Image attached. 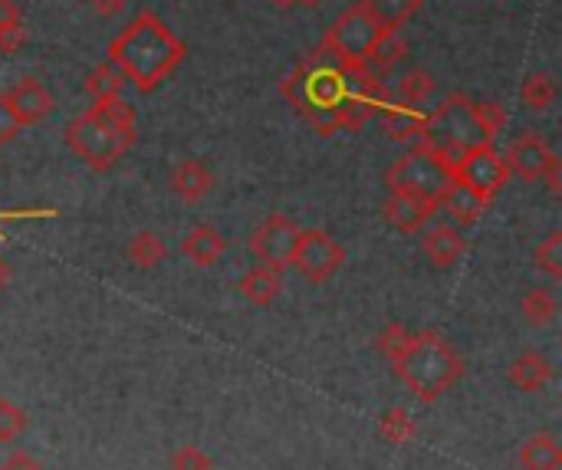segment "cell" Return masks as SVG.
<instances>
[{
  "label": "cell",
  "instance_id": "4dcf8cb0",
  "mask_svg": "<svg viewBox=\"0 0 562 470\" xmlns=\"http://www.w3.org/2000/svg\"><path fill=\"white\" fill-rule=\"evenodd\" d=\"M26 432V415L20 405H13L10 399H0V445L16 441Z\"/></svg>",
  "mask_w": 562,
  "mask_h": 470
},
{
  "label": "cell",
  "instance_id": "60d3db41",
  "mask_svg": "<svg viewBox=\"0 0 562 470\" xmlns=\"http://www.w3.org/2000/svg\"><path fill=\"white\" fill-rule=\"evenodd\" d=\"M273 3H277V7H293L296 0H273Z\"/></svg>",
  "mask_w": 562,
  "mask_h": 470
},
{
  "label": "cell",
  "instance_id": "44dd1931",
  "mask_svg": "<svg viewBox=\"0 0 562 470\" xmlns=\"http://www.w3.org/2000/svg\"><path fill=\"white\" fill-rule=\"evenodd\" d=\"M359 3L382 30H402L422 10V0H359Z\"/></svg>",
  "mask_w": 562,
  "mask_h": 470
},
{
  "label": "cell",
  "instance_id": "f1b7e54d",
  "mask_svg": "<svg viewBox=\"0 0 562 470\" xmlns=\"http://www.w3.org/2000/svg\"><path fill=\"white\" fill-rule=\"evenodd\" d=\"M520 99H524V105H530V109H537V112L550 109V105L557 102V82H553V76H550V72H533V76H527V79H524V89H520Z\"/></svg>",
  "mask_w": 562,
  "mask_h": 470
},
{
  "label": "cell",
  "instance_id": "b9f144b4",
  "mask_svg": "<svg viewBox=\"0 0 562 470\" xmlns=\"http://www.w3.org/2000/svg\"><path fill=\"white\" fill-rule=\"evenodd\" d=\"M7 217H10V221H13V217H16V214H3V211H0V221H7Z\"/></svg>",
  "mask_w": 562,
  "mask_h": 470
},
{
  "label": "cell",
  "instance_id": "7402d4cb",
  "mask_svg": "<svg viewBox=\"0 0 562 470\" xmlns=\"http://www.w3.org/2000/svg\"><path fill=\"white\" fill-rule=\"evenodd\" d=\"M405 53H408V43H405L402 30H382L379 40H375V46H372L369 56H366V66H369L372 72H385V69H392L395 63H402Z\"/></svg>",
  "mask_w": 562,
  "mask_h": 470
},
{
  "label": "cell",
  "instance_id": "8d00e7d4",
  "mask_svg": "<svg viewBox=\"0 0 562 470\" xmlns=\"http://www.w3.org/2000/svg\"><path fill=\"white\" fill-rule=\"evenodd\" d=\"M543 181H547V188H550L553 194H562V161L557 155L550 158V165H547V171H543Z\"/></svg>",
  "mask_w": 562,
  "mask_h": 470
},
{
  "label": "cell",
  "instance_id": "1f68e13d",
  "mask_svg": "<svg viewBox=\"0 0 562 470\" xmlns=\"http://www.w3.org/2000/svg\"><path fill=\"white\" fill-rule=\"evenodd\" d=\"M533 260H537V267H540V270H547L553 280H560L562 277V234H550V237H547V240L537 247Z\"/></svg>",
  "mask_w": 562,
  "mask_h": 470
},
{
  "label": "cell",
  "instance_id": "52a82bcc",
  "mask_svg": "<svg viewBox=\"0 0 562 470\" xmlns=\"http://www.w3.org/2000/svg\"><path fill=\"white\" fill-rule=\"evenodd\" d=\"M379 33H382V26L362 10V3H352V7H346V10L333 20V26H329L326 36H323V46H329V49L339 53L342 59H359V63H366V56H369V49L375 46Z\"/></svg>",
  "mask_w": 562,
  "mask_h": 470
},
{
  "label": "cell",
  "instance_id": "ba28073f",
  "mask_svg": "<svg viewBox=\"0 0 562 470\" xmlns=\"http://www.w3.org/2000/svg\"><path fill=\"white\" fill-rule=\"evenodd\" d=\"M454 178L491 204L504 191V184L510 181V168L494 145H477V148L464 152V158L454 168Z\"/></svg>",
  "mask_w": 562,
  "mask_h": 470
},
{
  "label": "cell",
  "instance_id": "5b68a950",
  "mask_svg": "<svg viewBox=\"0 0 562 470\" xmlns=\"http://www.w3.org/2000/svg\"><path fill=\"white\" fill-rule=\"evenodd\" d=\"M392 366L398 369V379L425 402L441 399L464 372V362L458 359V352L431 329L412 336L405 352Z\"/></svg>",
  "mask_w": 562,
  "mask_h": 470
},
{
  "label": "cell",
  "instance_id": "e0dca14e",
  "mask_svg": "<svg viewBox=\"0 0 562 470\" xmlns=\"http://www.w3.org/2000/svg\"><path fill=\"white\" fill-rule=\"evenodd\" d=\"M224 250H227V240H224L221 231L211 227V224L191 227L188 237H184V244H181V254H184L194 267H214V264L224 257Z\"/></svg>",
  "mask_w": 562,
  "mask_h": 470
},
{
  "label": "cell",
  "instance_id": "d590c367",
  "mask_svg": "<svg viewBox=\"0 0 562 470\" xmlns=\"http://www.w3.org/2000/svg\"><path fill=\"white\" fill-rule=\"evenodd\" d=\"M0 470H43V468H40V461H36V458H30L26 451H13V455L0 465Z\"/></svg>",
  "mask_w": 562,
  "mask_h": 470
},
{
  "label": "cell",
  "instance_id": "d4e9b609",
  "mask_svg": "<svg viewBox=\"0 0 562 470\" xmlns=\"http://www.w3.org/2000/svg\"><path fill=\"white\" fill-rule=\"evenodd\" d=\"M122 86H125V76L119 72V66L115 63H102V66H95L89 76H86V92L95 99V102H102V99H119L122 96Z\"/></svg>",
  "mask_w": 562,
  "mask_h": 470
},
{
  "label": "cell",
  "instance_id": "d6a6232c",
  "mask_svg": "<svg viewBox=\"0 0 562 470\" xmlns=\"http://www.w3.org/2000/svg\"><path fill=\"white\" fill-rule=\"evenodd\" d=\"M408 339H412V333H408L402 323H392V326H385V329H382V336H379L375 343H379V349H382V352H385V356L395 362V359L405 352Z\"/></svg>",
  "mask_w": 562,
  "mask_h": 470
},
{
  "label": "cell",
  "instance_id": "277c9868",
  "mask_svg": "<svg viewBox=\"0 0 562 470\" xmlns=\"http://www.w3.org/2000/svg\"><path fill=\"white\" fill-rule=\"evenodd\" d=\"M66 145L92 171H109L135 145V109L122 96L89 105L66 125Z\"/></svg>",
  "mask_w": 562,
  "mask_h": 470
},
{
  "label": "cell",
  "instance_id": "ac0fdd59",
  "mask_svg": "<svg viewBox=\"0 0 562 470\" xmlns=\"http://www.w3.org/2000/svg\"><path fill=\"white\" fill-rule=\"evenodd\" d=\"M425 119L428 112L415 109V105H405L398 99L385 102L382 105V122H385V132L395 138V142H418L422 128H425Z\"/></svg>",
  "mask_w": 562,
  "mask_h": 470
},
{
  "label": "cell",
  "instance_id": "7a4b0ae2",
  "mask_svg": "<svg viewBox=\"0 0 562 470\" xmlns=\"http://www.w3.org/2000/svg\"><path fill=\"white\" fill-rule=\"evenodd\" d=\"M188 56L184 40H178L168 23L142 10L112 43H109V63L119 66L125 82H132L142 96L155 92Z\"/></svg>",
  "mask_w": 562,
  "mask_h": 470
},
{
  "label": "cell",
  "instance_id": "8fae6325",
  "mask_svg": "<svg viewBox=\"0 0 562 470\" xmlns=\"http://www.w3.org/2000/svg\"><path fill=\"white\" fill-rule=\"evenodd\" d=\"M0 96H3V102L10 105V112L16 115L20 125H36V122H43V119L53 112V96H49V89H46L40 79H33V76H23L16 86H10V89L0 92Z\"/></svg>",
  "mask_w": 562,
  "mask_h": 470
},
{
  "label": "cell",
  "instance_id": "e575fe53",
  "mask_svg": "<svg viewBox=\"0 0 562 470\" xmlns=\"http://www.w3.org/2000/svg\"><path fill=\"white\" fill-rule=\"evenodd\" d=\"M20 122H16V115L10 112V105L3 102V96H0V145H7V142H13L16 135H20Z\"/></svg>",
  "mask_w": 562,
  "mask_h": 470
},
{
  "label": "cell",
  "instance_id": "836d02e7",
  "mask_svg": "<svg viewBox=\"0 0 562 470\" xmlns=\"http://www.w3.org/2000/svg\"><path fill=\"white\" fill-rule=\"evenodd\" d=\"M171 470H211V458H207L201 448L184 445V448H178V451H175V458H171Z\"/></svg>",
  "mask_w": 562,
  "mask_h": 470
},
{
  "label": "cell",
  "instance_id": "ab89813d",
  "mask_svg": "<svg viewBox=\"0 0 562 470\" xmlns=\"http://www.w3.org/2000/svg\"><path fill=\"white\" fill-rule=\"evenodd\" d=\"M296 3H306V7H319V3H326V0H296Z\"/></svg>",
  "mask_w": 562,
  "mask_h": 470
},
{
  "label": "cell",
  "instance_id": "5bb4252c",
  "mask_svg": "<svg viewBox=\"0 0 562 470\" xmlns=\"http://www.w3.org/2000/svg\"><path fill=\"white\" fill-rule=\"evenodd\" d=\"M438 211V204L435 201H425V198H412V194H389V201H385V217H389V224L392 227H398V231H405V234H415V231H422L428 221H431V214Z\"/></svg>",
  "mask_w": 562,
  "mask_h": 470
},
{
  "label": "cell",
  "instance_id": "f546056e",
  "mask_svg": "<svg viewBox=\"0 0 562 470\" xmlns=\"http://www.w3.org/2000/svg\"><path fill=\"white\" fill-rule=\"evenodd\" d=\"M379 428L382 435L392 441V445H408L415 435H418V425L412 422V415L405 409H389L382 418H379Z\"/></svg>",
  "mask_w": 562,
  "mask_h": 470
},
{
  "label": "cell",
  "instance_id": "9c48e42d",
  "mask_svg": "<svg viewBox=\"0 0 562 470\" xmlns=\"http://www.w3.org/2000/svg\"><path fill=\"white\" fill-rule=\"evenodd\" d=\"M346 260V250L326 231H300L290 267H296L310 283H326Z\"/></svg>",
  "mask_w": 562,
  "mask_h": 470
},
{
  "label": "cell",
  "instance_id": "cb8c5ba5",
  "mask_svg": "<svg viewBox=\"0 0 562 470\" xmlns=\"http://www.w3.org/2000/svg\"><path fill=\"white\" fill-rule=\"evenodd\" d=\"M128 264L135 270H155L165 257H168V247L165 240L155 234V231H138L132 240H128V250H125Z\"/></svg>",
  "mask_w": 562,
  "mask_h": 470
},
{
  "label": "cell",
  "instance_id": "4fadbf2b",
  "mask_svg": "<svg viewBox=\"0 0 562 470\" xmlns=\"http://www.w3.org/2000/svg\"><path fill=\"white\" fill-rule=\"evenodd\" d=\"M438 208H445L458 227H468V224L481 221V214L487 211V201L481 194H474L468 184H461L458 178H451L438 194Z\"/></svg>",
  "mask_w": 562,
  "mask_h": 470
},
{
  "label": "cell",
  "instance_id": "83f0119b",
  "mask_svg": "<svg viewBox=\"0 0 562 470\" xmlns=\"http://www.w3.org/2000/svg\"><path fill=\"white\" fill-rule=\"evenodd\" d=\"M431 92H435V76L428 72V69H412V72H405L402 76V82H398V102H405V105H425L428 99H431Z\"/></svg>",
  "mask_w": 562,
  "mask_h": 470
},
{
  "label": "cell",
  "instance_id": "484cf974",
  "mask_svg": "<svg viewBox=\"0 0 562 470\" xmlns=\"http://www.w3.org/2000/svg\"><path fill=\"white\" fill-rule=\"evenodd\" d=\"M26 43V23L13 0H0V49L16 53Z\"/></svg>",
  "mask_w": 562,
  "mask_h": 470
},
{
  "label": "cell",
  "instance_id": "30bf717a",
  "mask_svg": "<svg viewBox=\"0 0 562 470\" xmlns=\"http://www.w3.org/2000/svg\"><path fill=\"white\" fill-rule=\"evenodd\" d=\"M296 240H300V227H296L286 214H270V217H263V224L254 231L250 250L260 257V264L277 267V270H286V267H290V257H293V250H296Z\"/></svg>",
  "mask_w": 562,
  "mask_h": 470
},
{
  "label": "cell",
  "instance_id": "7c38bea8",
  "mask_svg": "<svg viewBox=\"0 0 562 470\" xmlns=\"http://www.w3.org/2000/svg\"><path fill=\"white\" fill-rule=\"evenodd\" d=\"M553 155H557V152L547 145L543 135L524 132V135L510 145V152H507L504 161H507V168H510L514 175H520L524 181H540Z\"/></svg>",
  "mask_w": 562,
  "mask_h": 470
},
{
  "label": "cell",
  "instance_id": "8992f818",
  "mask_svg": "<svg viewBox=\"0 0 562 470\" xmlns=\"http://www.w3.org/2000/svg\"><path fill=\"white\" fill-rule=\"evenodd\" d=\"M451 181V171L428 152V148H412L408 155H402L389 171H385V184L395 194H412V198H425L438 204L441 188Z\"/></svg>",
  "mask_w": 562,
  "mask_h": 470
},
{
  "label": "cell",
  "instance_id": "2e32d148",
  "mask_svg": "<svg viewBox=\"0 0 562 470\" xmlns=\"http://www.w3.org/2000/svg\"><path fill=\"white\" fill-rule=\"evenodd\" d=\"M422 250L428 254V260H431L435 267L448 270V267H454V264L464 257L468 244H464V237H461V231H458V227H451V224H438V227H431V231L425 234Z\"/></svg>",
  "mask_w": 562,
  "mask_h": 470
},
{
  "label": "cell",
  "instance_id": "f35d334b",
  "mask_svg": "<svg viewBox=\"0 0 562 470\" xmlns=\"http://www.w3.org/2000/svg\"><path fill=\"white\" fill-rule=\"evenodd\" d=\"M10 277H13V267H10V260H7V257H0V290L10 283Z\"/></svg>",
  "mask_w": 562,
  "mask_h": 470
},
{
  "label": "cell",
  "instance_id": "d6986e66",
  "mask_svg": "<svg viewBox=\"0 0 562 470\" xmlns=\"http://www.w3.org/2000/svg\"><path fill=\"white\" fill-rule=\"evenodd\" d=\"M280 290H283V270H277V267L260 264L240 277V293L254 306H270L280 296Z\"/></svg>",
  "mask_w": 562,
  "mask_h": 470
},
{
  "label": "cell",
  "instance_id": "74e56055",
  "mask_svg": "<svg viewBox=\"0 0 562 470\" xmlns=\"http://www.w3.org/2000/svg\"><path fill=\"white\" fill-rule=\"evenodd\" d=\"M89 3H92L102 16H112V13H119L128 0H89Z\"/></svg>",
  "mask_w": 562,
  "mask_h": 470
},
{
  "label": "cell",
  "instance_id": "603a6c76",
  "mask_svg": "<svg viewBox=\"0 0 562 470\" xmlns=\"http://www.w3.org/2000/svg\"><path fill=\"white\" fill-rule=\"evenodd\" d=\"M520 465L524 470H560L562 468V448L557 435H537L524 445L520 451Z\"/></svg>",
  "mask_w": 562,
  "mask_h": 470
},
{
  "label": "cell",
  "instance_id": "ffe728a7",
  "mask_svg": "<svg viewBox=\"0 0 562 470\" xmlns=\"http://www.w3.org/2000/svg\"><path fill=\"white\" fill-rule=\"evenodd\" d=\"M507 379L520 389V392H540L550 379H553V366H550V359L543 356V352H524L514 366H510V372H507Z\"/></svg>",
  "mask_w": 562,
  "mask_h": 470
},
{
  "label": "cell",
  "instance_id": "3957f363",
  "mask_svg": "<svg viewBox=\"0 0 562 470\" xmlns=\"http://www.w3.org/2000/svg\"><path fill=\"white\" fill-rule=\"evenodd\" d=\"M504 128V109L497 102H474L468 96H451L445 105L428 112L418 145L428 148L454 178L458 161L468 148L494 145Z\"/></svg>",
  "mask_w": 562,
  "mask_h": 470
},
{
  "label": "cell",
  "instance_id": "9a60e30c",
  "mask_svg": "<svg viewBox=\"0 0 562 470\" xmlns=\"http://www.w3.org/2000/svg\"><path fill=\"white\" fill-rule=\"evenodd\" d=\"M214 188V171L207 168V161L201 158H184L175 171H171V191L184 201H201L207 198Z\"/></svg>",
  "mask_w": 562,
  "mask_h": 470
},
{
  "label": "cell",
  "instance_id": "6da1fadb",
  "mask_svg": "<svg viewBox=\"0 0 562 470\" xmlns=\"http://www.w3.org/2000/svg\"><path fill=\"white\" fill-rule=\"evenodd\" d=\"M375 72L359 63V59H342L329 46L319 43V49L306 53L296 69L280 82V92L286 102L319 132V135H336L339 132V105L349 92H356L362 82H369Z\"/></svg>",
  "mask_w": 562,
  "mask_h": 470
},
{
  "label": "cell",
  "instance_id": "4316f807",
  "mask_svg": "<svg viewBox=\"0 0 562 470\" xmlns=\"http://www.w3.org/2000/svg\"><path fill=\"white\" fill-rule=\"evenodd\" d=\"M520 310H524V316H527L530 326H550V323L557 320L560 303H557V296H553L550 290L537 287V290H530V293L524 296Z\"/></svg>",
  "mask_w": 562,
  "mask_h": 470
}]
</instances>
